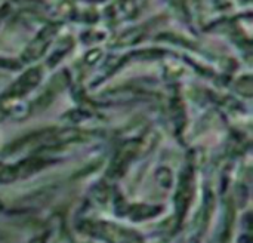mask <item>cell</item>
I'll return each instance as SVG.
<instances>
[{
    "mask_svg": "<svg viewBox=\"0 0 253 243\" xmlns=\"http://www.w3.org/2000/svg\"><path fill=\"white\" fill-rule=\"evenodd\" d=\"M86 138V132L74 128H50L40 131L37 134H30L18 141H15L12 146H9L7 151H22V150H34L49 146H59V144H68L74 141H80Z\"/></svg>",
    "mask_w": 253,
    "mask_h": 243,
    "instance_id": "cell-1",
    "label": "cell"
},
{
    "mask_svg": "<svg viewBox=\"0 0 253 243\" xmlns=\"http://www.w3.org/2000/svg\"><path fill=\"white\" fill-rule=\"evenodd\" d=\"M49 163L50 162L44 157H30L13 165L0 163V183H13L16 180L30 177L46 168Z\"/></svg>",
    "mask_w": 253,
    "mask_h": 243,
    "instance_id": "cell-2",
    "label": "cell"
}]
</instances>
